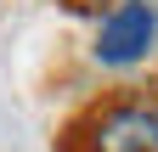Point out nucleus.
Instances as JSON below:
<instances>
[{"label":"nucleus","instance_id":"f257e3e1","mask_svg":"<svg viewBox=\"0 0 158 152\" xmlns=\"http://www.w3.org/2000/svg\"><path fill=\"white\" fill-rule=\"evenodd\" d=\"M62 152H158V102H107L90 107L68 135Z\"/></svg>","mask_w":158,"mask_h":152},{"label":"nucleus","instance_id":"f03ea898","mask_svg":"<svg viewBox=\"0 0 158 152\" xmlns=\"http://www.w3.org/2000/svg\"><path fill=\"white\" fill-rule=\"evenodd\" d=\"M152 40H158L152 0H118L96 28V62L102 68H135V62H147Z\"/></svg>","mask_w":158,"mask_h":152},{"label":"nucleus","instance_id":"7ed1b4c3","mask_svg":"<svg viewBox=\"0 0 158 152\" xmlns=\"http://www.w3.org/2000/svg\"><path fill=\"white\" fill-rule=\"evenodd\" d=\"M68 6H90V0H68Z\"/></svg>","mask_w":158,"mask_h":152}]
</instances>
